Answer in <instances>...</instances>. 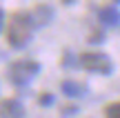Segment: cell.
<instances>
[{
	"label": "cell",
	"instance_id": "cell-1",
	"mask_svg": "<svg viewBox=\"0 0 120 118\" xmlns=\"http://www.w3.org/2000/svg\"><path fill=\"white\" fill-rule=\"evenodd\" d=\"M34 18L31 13L27 11H18L11 16V22H9V29H7V40L13 49H22L29 45L31 36H34Z\"/></svg>",
	"mask_w": 120,
	"mask_h": 118
},
{
	"label": "cell",
	"instance_id": "cell-6",
	"mask_svg": "<svg viewBox=\"0 0 120 118\" xmlns=\"http://www.w3.org/2000/svg\"><path fill=\"white\" fill-rule=\"evenodd\" d=\"M53 11L47 7V4H38V7L34 9V13H31V18H34V25L36 27H45L49 20H51Z\"/></svg>",
	"mask_w": 120,
	"mask_h": 118
},
{
	"label": "cell",
	"instance_id": "cell-11",
	"mask_svg": "<svg viewBox=\"0 0 120 118\" xmlns=\"http://www.w3.org/2000/svg\"><path fill=\"white\" fill-rule=\"evenodd\" d=\"M2 18L4 16H2V9H0V29H2Z\"/></svg>",
	"mask_w": 120,
	"mask_h": 118
},
{
	"label": "cell",
	"instance_id": "cell-8",
	"mask_svg": "<svg viewBox=\"0 0 120 118\" xmlns=\"http://www.w3.org/2000/svg\"><path fill=\"white\" fill-rule=\"evenodd\" d=\"M105 118H120V100L107 105V109H105Z\"/></svg>",
	"mask_w": 120,
	"mask_h": 118
},
{
	"label": "cell",
	"instance_id": "cell-3",
	"mask_svg": "<svg viewBox=\"0 0 120 118\" xmlns=\"http://www.w3.org/2000/svg\"><path fill=\"white\" fill-rule=\"evenodd\" d=\"M78 65H80L82 69H87V71L102 74V76H109L113 71V65H111V60H109V56H105V53H100V51L82 53L80 60H78Z\"/></svg>",
	"mask_w": 120,
	"mask_h": 118
},
{
	"label": "cell",
	"instance_id": "cell-10",
	"mask_svg": "<svg viewBox=\"0 0 120 118\" xmlns=\"http://www.w3.org/2000/svg\"><path fill=\"white\" fill-rule=\"evenodd\" d=\"M76 107H64V109H62V116H71V114H76Z\"/></svg>",
	"mask_w": 120,
	"mask_h": 118
},
{
	"label": "cell",
	"instance_id": "cell-7",
	"mask_svg": "<svg viewBox=\"0 0 120 118\" xmlns=\"http://www.w3.org/2000/svg\"><path fill=\"white\" fill-rule=\"evenodd\" d=\"M62 94L69 98H80L87 94V87L82 83H76V80H64L62 83Z\"/></svg>",
	"mask_w": 120,
	"mask_h": 118
},
{
	"label": "cell",
	"instance_id": "cell-13",
	"mask_svg": "<svg viewBox=\"0 0 120 118\" xmlns=\"http://www.w3.org/2000/svg\"><path fill=\"white\" fill-rule=\"evenodd\" d=\"M113 2H120V0H113Z\"/></svg>",
	"mask_w": 120,
	"mask_h": 118
},
{
	"label": "cell",
	"instance_id": "cell-4",
	"mask_svg": "<svg viewBox=\"0 0 120 118\" xmlns=\"http://www.w3.org/2000/svg\"><path fill=\"white\" fill-rule=\"evenodd\" d=\"M0 118H25V107L16 98L0 100Z\"/></svg>",
	"mask_w": 120,
	"mask_h": 118
},
{
	"label": "cell",
	"instance_id": "cell-5",
	"mask_svg": "<svg viewBox=\"0 0 120 118\" xmlns=\"http://www.w3.org/2000/svg\"><path fill=\"white\" fill-rule=\"evenodd\" d=\"M98 16H100V22H102L105 27H116V25H120V11L113 7V4L102 7L98 11Z\"/></svg>",
	"mask_w": 120,
	"mask_h": 118
},
{
	"label": "cell",
	"instance_id": "cell-9",
	"mask_svg": "<svg viewBox=\"0 0 120 118\" xmlns=\"http://www.w3.org/2000/svg\"><path fill=\"white\" fill-rule=\"evenodd\" d=\"M40 105H53V96L51 94H42L40 96Z\"/></svg>",
	"mask_w": 120,
	"mask_h": 118
},
{
	"label": "cell",
	"instance_id": "cell-12",
	"mask_svg": "<svg viewBox=\"0 0 120 118\" xmlns=\"http://www.w3.org/2000/svg\"><path fill=\"white\" fill-rule=\"evenodd\" d=\"M62 2H64V4H71V2H73V0H62Z\"/></svg>",
	"mask_w": 120,
	"mask_h": 118
},
{
	"label": "cell",
	"instance_id": "cell-2",
	"mask_svg": "<svg viewBox=\"0 0 120 118\" xmlns=\"http://www.w3.org/2000/svg\"><path fill=\"white\" fill-rule=\"evenodd\" d=\"M40 71V65L36 60H16L9 67V80L16 87H25L27 83L36 78V74Z\"/></svg>",
	"mask_w": 120,
	"mask_h": 118
}]
</instances>
